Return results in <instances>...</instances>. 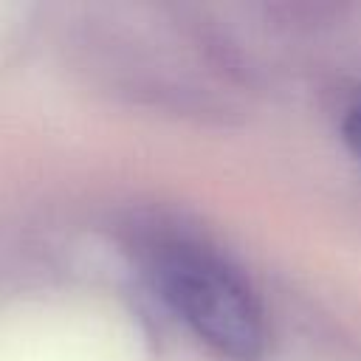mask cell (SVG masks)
Segmentation results:
<instances>
[{"mask_svg":"<svg viewBox=\"0 0 361 361\" xmlns=\"http://www.w3.org/2000/svg\"><path fill=\"white\" fill-rule=\"evenodd\" d=\"M149 276L172 313L217 355L257 361L265 353V313L245 282L217 251L195 240H166L152 248Z\"/></svg>","mask_w":361,"mask_h":361,"instance_id":"1","label":"cell"},{"mask_svg":"<svg viewBox=\"0 0 361 361\" xmlns=\"http://www.w3.org/2000/svg\"><path fill=\"white\" fill-rule=\"evenodd\" d=\"M341 138L361 158V99L347 110V116L341 121Z\"/></svg>","mask_w":361,"mask_h":361,"instance_id":"2","label":"cell"}]
</instances>
